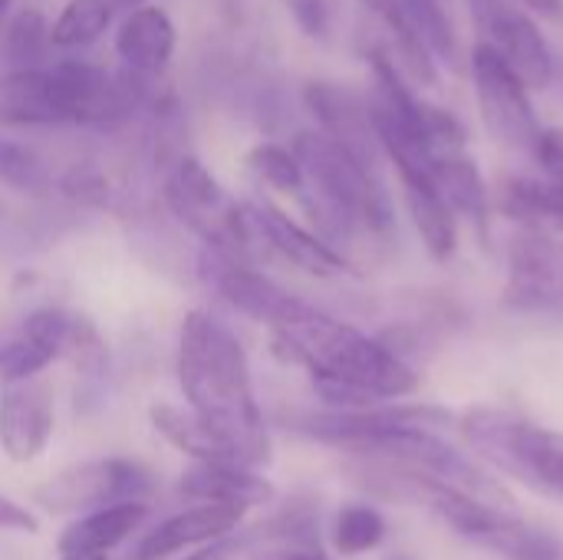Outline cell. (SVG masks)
<instances>
[{"instance_id":"36","label":"cell","mask_w":563,"mask_h":560,"mask_svg":"<svg viewBox=\"0 0 563 560\" xmlns=\"http://www.w3.org/2000/svg\"><path fill=\"white\" fill-rule=\"evenodd\" d=\"M287 7L307 36L323 40L330 33V0H287Z\"/></svg>"},{"instance_id":"26","label":"cell","mask_w":563,"mask_h":560,"mask_svg":"<svg viewBox=\"0 0 563 560\" xmlns=\"http://www.w3.org/2000/svg\"><path fill=\"white\" fill-rule=\"evenodd\" d=\"M53 360H59L56 350L46 340H40L26 323L0 337V383L3 386L36 380Z\"/></svg>"},{"instance_id":"41","label":"cell","mask_w":563,"mask_h":560,"mask_svg":"<svg viewBox=\"0 0 563 560\" xmlns=\"http://www.w3.org/2000/svg\"><path fill=\"white\" fill-rule=\"evenodd\" d=\"M63 560H109L106 554H73V558H63Z\"/></svg>"},{"instance_id":"9","label":"cell","mask_w":563,"mask_h":560,"mask_svg":"<svg viewBox=\"0 0 563 560\" xmlns=\"http://www.w3.org/2000/svg\"><path fill=\"white\" fill-rule=\"evenodd\" d=\"M478 43L488 46L505 66H511L528 89L548 86L554 73V56L518 0H468Z\"/></svg>"},{"instance_id":"19","label":"cell","mask_w":563,"mask_h":560,"mask_svg":"<svg viewBox=\"0 0 563 560\" xmlns=\"http://www.w3.org/2000/svg\"><path fill=\"white\" fill-rule=\"evenodd\" d=\"M175 23L162 7H135L115 33V53L129 73H162L175 53Z\"/></svg>"},{"instance_id":"17","label":"cell","mask_w":563,"mask_h":560,"mask_svg":"<svg viewBox=\"0 0 563 560\" xmlns=\"http://www.w3.org/2000/svg\"><path fill=\"white\" fill-rule=\"evenodd\" d=\"M244 521V508L234 505H198L188 512H178L172 518H165L158 528H152L139 548H135V560H165L191 548H208L224 541L228 535L238 531V525Z\"/></svg>"},{"instance_id":"4","label":"cell","mask_w":563,"mask_h":560,"mask_svg":"<svg viewBox=\"0 0 563 560\" xmlns=\"http://www.w3.org/2000/svg\"><path fill=\"white\" fill-rule=\"evenodd\" d=\"M459 429L462 439L505 475L563 498V432L488 406L468 409L459 419Z\"/></svg>"},{"instance_id":"31","label":"cell","mask_w":563,"mask_h":560,"mask_svg":"<svg viewBox=\"0 0 563 560\" xmlns=\"http://www.w3.org/2000/svg\"><path fill=\"white\" fill-rule=\"evenodd\" d=\"M49 46V26L40 10H20L3 33V59L10 69H36L43 50Z\"/></svg>"},{"instance_id":"38","label":"cell","mask_w":563,"mask_h":560,"mask_svg":"<svg viewBox=\"0 0 563 560\" xmlns=\"http://www.w3.org/2000/svg\"><path fill=\"white\" fill-rule=\"evenodd\" d=\"M518 3L531 13L548 17V20H561L563 17V0H518Z\"/></svg>"},{"instance_id":"43","label":"cell","mask_w":563,"mask_h":560,"mask_svg":"<svg viewBox=\"0 0 563 560\" xmlns=\"http://www.w3.org/2000/svg\"><path fill=\"white\" fill-rule=\"evenodd\" d=\"M389 560H409L406 554H396V558H389Z\"/></svg>"},{"instance_id":"15","label":"cell","mask_w":563,"mask_h":560,"mask_svg":"<svg viewBox=\"0 0 563 560\" xmlns=\"http://www.w3.org/2000/svg\"><path fill=\"white\" fill-rule=\"evenodd\" d=\"M53 436V389L36 376L0 393V449L10 462L26 465L43 455Z\"/></svg>"},{"instance_id":"27","label":"cell","mask_w":563,"mask_h":560,"mask_svg":"<svg viewBox=\"0 0 563 560\" xmlns=\"http://www.w3.org/2000/svg\"><path fill=\"white\" fill-rule=\"evenodd\" d=\"M112 10L102 0H69L56 23L49 26V46H63V50H79L96 43L109 23H112Z\"/></svg>"},{"instance_id":"42","label":"cell","mask_w":563,"mask_h":560,"mask_svg":"<svg viewBox=\"0 0 563 560\" xmlns=\"http://www.w3.org/2000/svg\"><path fill=\"white\" fill-rule=\"evenodd\" d=\"M7 7H10V0H0V17L7 13Z\"/></svg>"},{"instance_id":"28","label":"cell","mask_w":563,"mask_h":560,"mask_svg":"<svg viewBox=\"0 0 563 560\" xmlns=\"http://www.w3.org/2000/svg\"><path fill=\"white\" fill-rule=\"evenodd\" d=\"M386 521L373 505H343L333 521V548L343 558L369 554L383 545Z\"/></svg>"},{"instance_id":"7","label":"cell","mask_w":563,"mask_h":560,"mask_svg":"<svg viewBox=\"0 0 563 560\" xmlns=\"http://www.w3.org/2000/svg\"><path fill=\"white\" fill-rule=\"evenodd\" d=\"M472 79L488 135L511 152H534L541 122L525 79L482 43L472 50Z\"/></svg>"},{"instance_id":"1","label":"cell","mask_w":563,"mask_h":560,"mask_svg":"<svg viewBox=\"0 0 563 560\" xmlns=\"http://www.w3.org/2000/svg\"><path fill=\"white\" fill-rule=\"evenodd\" d=\"M175 373L188 409L231 446L241 465L261 469L271 462V436L254 396L247 353L221 320L205 310L185 317Z\"/></svg>"},{"instance_id":"39","label":"cell","mask_w":563,"mask_h":560,"mask_svg":"<svg viewBox=\"0 0 563 560\" xmlns=\"http://www.w3.org/2000/svg\"><path fill=\"white\" fill-rule=\"evenodd\" d=\"M231 541L224 538V541H218V545H208V548H201L198 554H191V558L185 560H224V554H231Z\"/></svg>"},{"instance_id":"12","label":"cell","mask_w":563,"mask_h":560,"mask_svg":"<svg viewBox=\"0 0 563 560\" xmlns=\"http://www.w3.org/2000/svg\"><path fill=\"white\" fill-rule=\"evenodd\" d=\"M531 155L541 175L505 182L501 211L525 228L563 234V129H541Z\"/></svg>"},{"instance_id":"8","label":"cell","mask_w":563,"mask_h":560,"mask_svg":"<svg viewBox=\"0 0 563 560\" xmlns=\"http://www.w3.org/2000/svg\"><path fill=\"white\" fill-rule=\"evenodd\" d=\"M198 274L221 300H228L244 317L267 323L271 330H280V327H290L320 314L313 304L294 297L264 271L251 267V261H238V257L205 248V254L198 257Z\"/></svg>"},{"instance_id":"18","label":"cell","mask_w":563,"mask_h":560,"mask_svg":"<svg viewBox=\"0 0 563 560\" xmlns=\"http://www.w3.org/2000/svg\"><path fill=\"white\" fill-rule=\"evenodd\" d=\"M66 109L53 69H7L0 73V129L63 125Z\"/></svg>"},{"instance_id":"22","label":"cell","mask_w":563,"mask_h":560,"mask_svg":"<svg viewBox=\"0 0 563 560\" xmlns=\"http://www.w3.org/2000/svg\"><path fill=\"white\" fill-rule=\"evenodd\" d=\"M148 419H152V429L168 446H175L181 455H188L195 465H241V459L231 452V446L214 429H208L191 409H181L172 403H155L148 409Z\"/></svg>"},{"instance_id":"37","label":"cell","mask_w":563,"mask_h":560,"mask_svg":"<svg viewBox=\"0 0 563 560\" xmlns=\"http://www.w3.org/2000/svg\"><path fill=\"white\" fill-rule=\"evenodd\" d=\"M0 531H20V535H36L40 531V518L16 505L13 498L0 495Z\"/></svg>"},{"instance_id":"44","label":"cell","mask_w":563,"mask_h":560,"mask_svg":"<svg viewBox=\"0 0 563 560\" xmlns=\"http://www.w3.org/2000/svg\"><path fill=\"white\" fill-rule=\"evenodd\" d=\"M3 211H7V205H3V201H0V218H3Z\"/></svg>"},{"instance_id":"3","label":"cell","mask_w":563,"mask_h":560,"mask_svg":"<svg viewBox=\"0 0 563 560\" xmlns=\"http://www.w3.org/2000/svg\"><path fill=\"white\" fill-rule=\"evenodd\" d=\"M294 155L307 178L300 198L327 244L343 241L360 228L373 234L393 231V205L379 175L356 162L343 145L313 129L294 139Z\"/></svg>"},{"instance_id":"34","label":"cell","mask_w":563,"mask_h":560,"mask_svg":"<svg viewBox=\"0 0 563 560\" xmlns=\"http://www.w3.org/2000/svg\"><path fill=\"white\" fill-rule=\"evenodd\" d=\"M488 548L508 560H561V545L548 531L521 521L518 515L492 538Z\"/></svg>"},{"instance_id":"10","label":"cell","mask_w":563,"mask_h":560,"mask_svg":"<svg viewBox=\"0 0 563 560\" xmlns=\"http://www.w3.org/2000/svg\"><path fill=\"white\" fill-rule=\"evenodd\" d=\"M455 416L445 406H422V403H383L369 409H353V413H310L294 422L297 432L336 446L350 452L360 442L389 436V432H406V429H426L435 432L442 426H452Z\"/></svg>"},{"instance_id":"2","label":"cell","mask_w":563,"mask_h":560,"mask_svg":"<svg viewBox=\"0 0 563 560\" xmlns=\"http://www.w3.org/2000/svg\"><path fill=\"white\" fill-rule=\"evenodd\" d=\"M274 353L287 363H297L310 380L340 383L356 393H366L379 403L409 396L419 389V376L379 340L363 330L330 317L313 314L310 320L271 330Z\"/></svg>"},{"instance_id":"32","label":"cell","mask_w":563,"mask_h":560,"mask_svg":"<svg viewBox=\"0 0 563 560\" xmlns=\"http://www.w3.org/2000/svg\"><path fill=\"white\" fill-rule=\"evenodd\" d=\"M247 168L271 188L287 191V195H303L307 178L303 168L294 155V149H284L277 142H261L247 152Z\"/></svg>"},{"instance_id":"25","label":"cell","mask_w":563,"mask_h":560,"mask_svg":"<svg viewBox=\"0 0 563 560\" xmlns=\"http://www.w3.org/2000/svg\"><path fill=\"white\" fill-rule=\"evenodd\" d=\"M406 23L416 36V43L442 63H455L459 56V40L449 13V0H402Z\"/></svg>"},{"instance_id":"21","label":"cell","mask_w":563,"mask_h":560,"mask_svg":"<svg viewBox=\"0 0 563 560\" xmlns=\"http://www.w3.org/2000/svg\"><path fill=\"white\" fill-rule=\"evenodd\" d=\"M181 495L201 505H234L254 508L274 498V485L244 465H191L181 475Z\"/></svg>"},{"instance_id":"30","label":"cell","mask_w":563,"mask_h":560,"mask_svg":"<svg viewBox=\"0 0 563 560\" xmlns=\"http://www.w3.org/2000/svg\"><path fill=\"white\" fill-rule=\"evenodd\" d=\"M59 360H69L82 380H102L106 376V370H109V347H106L99 327L86 314L73 310Z\"/></svg>"},{"instance_id":"35","label":"cell","mask_w":563,"mask_h":560,"mask_svg":"<svg viewBox=\"0 0 563 560\" xmlns=\"http://www.w3.org/2000/svg\"><path fill=\"white\" fill-rule=\"evenodd\" d=\"M247 560H330L320 541H251Z\"/></svg>"},{"instance_id":"20","label":"cell","mask_w":563,"mask_h":560,"mask_svg":"<svg viewBox=\"0 0 563 560\" xmlns=\"http://www.w3.org/2000/svg\"><path fill=\"white\" fill-rule=\"evenodd\" d=\"M148 515H152V508L145 502H125V505L89 512V515L76 518L56 538V551L63 558H73V554H109L112 548L125 545L148 521Z\"/></svg>"},{"instance_id":"16","label":"cell","mask_w":563,"mask_h":560,"mask_svg":"<svg viewBox=\"0 0 563 560\" xmlns=\"http://www.w3.org/2000/svg\"><path fill=\"white\" fill-rule=\"evenodd\" d=\"M251 218H254V228L261 234V241L280 254L284 261H290L294 267L313 274V277H340V274H350V261L333 248L327 244L320 234L300 228L287 211H280L277 205L271 201H257V205H247Z\"/></svg>"},{"instance_id":"29","label":"cell","mask_w":563,"mask_h":560,"mask_svg":"<svg viewBox=\"0 0 563 560\" xmlns=\"http://www.w3.org/2000/svg\"><path fill=\"white\" fill-rule=\"evenodd\" d=\"M393 33V40L399 43V53H402V66L409 73V79H416L419 86H432L435 83V59L416 43L409 23H406V13H402V0H363Z\"/></svg>"},{"instance_id":"40","label":"cell","mask_w":563,"mask_h":560,"mask_svg":"<svg viewBox=\"0 0 563 560\" xmlns=\"http://www.w3.org/2000/svg\"><path fill=\"white\" fill-rule=\"evenodd\" d=\"M112 13H129V10H135V7H145V0H102Z\"/></svg>"},{"instance_id":"33","label":"cell","mask_w":563,"mask_h":560,"mask_svg":"<svg viewBox=\"0 0 563 560\" xmlns=\"http://www.w3.org/2000/svg\"><path fill=\"white\" fill-rule=\"evenodd\" d=\"M0 185L26 195H43L49 188V172L30 145L0 135Z\"/></svg>"},{"instance_id":"5","label":"cell","mask_w":563,"mask_h":560,"mask_svg":"<svg viewBox=\"0 0 563 560\" xmlns=\"http://www.w3.org/2000/svg\"><path fill=\"white\" fill-rule=\"evenodd\" d=\"M165 201L172 215L205 241L208 251L251 261L254 241H261L251 211L238 205L195 155H178L172 162L165 175Z\"/></svg>"},{"instance_id":"6","label":"cell","mask_w":563,"mask_h":560,"mask_svg":"<svg viewBox=\"0 0 563 560\" xmlns=\"http://www.w3.org/2000/svg\"><path fill=\"white\" fill-rule=\"evenodd\" d=\"M152 492V475L132 459H89L63 469L33 492V502L49 515L99 512L125 502H145Z\"/></svg>"},{"instance_id":"11","label":"cell","mask_w":563,"mask_h":560,"mask_svg":"<svg viewBox=\"0 0 563 560\" xmlns=\"http://www.w3.org/2000/svg\"><path fill=\"white\" fill-rule=\"evenodd\" d=\"M505 304L511 310H551L563 304V238L521 228L508 248Z\"/></svg>"},{"instance_id":"14","label":"cell","mask_w":563,"mask_h":560,"mask_svg":"<svg viewBox=\"0 0 563 560\" xmlns=\"http://www.w3.org/2000/svg\"><path fill=\"white\" fill-rule=\"evenodd\" d=\"M303 102L310 109V116L320 122V132L327 139H333L336 145H343L356 162H363L366 168L376 172L379 165V139L369 119V102L360 99L353 89L336 86V83H307L303 89Z\"/></svg>"},{"instance_id":"23","label":"cell","mask_w":563,"mask_h":560,"mask_svg":"<svg viewBox=\"0 0 563 560\" xmlns=\"http://www.w3.org/2000/svg\"><path fill=\"white\" fill-rule=\"evenodd\" d=\"M432 178H435L442 201L452 208V215H462L465 221H472L478 228V234H485V228H488V191H485L482 172L472 162V155L465 149L435 155L432 158Z\"/></svg>"},{"instance_id":"24","label":"cell","mask_w":563,"mask_h":560,"mask_svg":"<svg viewBox=\"0 0 563 560\" xmlns=\"http://www.w3.org/2000/svg\"><path fill=\"white\" fill-rule=\"evenodd\" d=\"M402 191H406L409 218L422 238V248L429 251L432 261H449L459 248V228H455V215L442 201L435 182L402 185Z\"/></svg>"},{"instance_id":"13","label":"cell","mask_w":563,"mask_h":560,"mask_svg":"<svg viewBox=\"0 0 563 560\" xmlns=\"http://www.w3.org/2000/svg\"><path fill=\"white\" fill-rule=\"evenodd\" d=\"M53 79L63 96L66 119L76 125H115L139 102V83L129 76H112L102 66L66 59L53 66Z\"/></svg>"}]
</instances>
